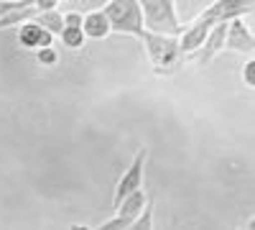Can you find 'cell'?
<instances>
[{"mask_svg": "<svg viewBox=\"0 0 255 230\" xmlns=\"http://www.w3.org/2000/svg\"><path fill=\"white\" fill-rule=\"evenodd\" d=\"M245 228H250V230H255V215H253V218L248 220V225H245Z\"/></svg>", "mask_w": 255, "mask_h": 230, "instance_id": "cell-16", "label": "cell"}, {"mask_svg": "<svg viewBox=\"0 0 255 230\" xmlns=\"http://www.w3.org/2000/svg\"><path fill=\"white\" fill-rule=\"evenodd\" d=\"M145 156H148V151L140 149V151L135 154L133 164H130V169H128V172L123 174V179L118 182V187H115V197H113L115 210L123 205L125 197H130L135 190H140V187H143V164H145Z\"/></svg>", "mask_w": 255, "mask_h": 230, "instance_id": "cell-6", "label": "cell"}, {"mask_svg": "<svg viewBox=\"0 0 255 230\" xmlns=\"http://www.w3.org/2000/svg\"><path fill=\"white\" fill-rule=\"evenodd\" d=\"M140 41L145 44V51L151 56V64H153V72L158 77H168L174 74L184 59L189 56L184 49H181V38L174 36V33H156V31H143Z\"/></svg>", "mask_w": 255, "mask_h": 230, "instance_id": "cell-2", "label": "cell"}, {"mask_svg": "<svg viewBox=\"0 0 255 230\" xmlns=\"http://www.w3.org/2000/svg\"><path fill=\"white\" fill-rule=\"evenodd\" d=\"M140 8H143V18H145L148 31L174 33V36L184 33V26L179 23L174 0H140Z\"/></svg>", "mask_w": 255, "mask_h": 230, "instance_id": "cell-4", "label": "cell"}, {"mask_svg": "<svg viewBox=\"0 0 255 230\" xmlns=\"http://www.w3.org/2000/svg\"><path fill=\"white\" fill-rule=\"evenodd\" d=\"M84 23V18L79 13H67L64 15V26H82Z\"/></svg>", "mask_w": 255, "mask_h": 230, "instance_id": "cell-15", "label": "cell"}, {"mask_svg": "<svg viewBox=\"0 0 255 230\" xmlns=\"http://www.w3.org/2000/svg\"><path fill=\"white\" fill-rule=\"evenodd\" d=\"M51 38H54V31H49L46 26L36 23V20H28V23L20 28V33H18L20 46L36 49V51H38L41 46H51Z\"/></svg>", "mask_w": 255, "mask_h": 230, "instance_id": "cell-9", "label": "cell"}, {"mask_svg": "<svg viewBox=\"0 0 255 230\" xmlns=\"http://www.w3.org/2000/svg\"><path fill=\"white\" fill-rule=\"evenodd\" d=\"M148 205V197L143 192V187L140 190H135L130 197H125L123 205L118 207V215L108 223H102V230H120V228H133V223L140 218L143 213V207Z\"/></svg>", "mask_w": 255, "mask_h": 230, "instance_id": "cell-5", "label": "cell"}, {"mask_svg": "<svg viewBox=\"0 0 255 230\" xmlns=\"http://www.w3.org/2000/svg\"><path fill=\"white\" fill-rule=\"evenodd\" d=\"M243 82H245L248 87L255 90V56L245 61V67H243Z\"/></svg>", "mask_w": 255, "mask_h": 230, "instance_id": "cell-13", "label": "cell"}, {"mask_svg": "<svg viewBox=\"0 0 255 230\" xmlns=\"http://www.w3.org/2000/svg\"><path fill=\"white\" fill-rule=\"evenodd\" d=\"M82 28H84V33H87V38H95V41H100V38H105L108 33H113L110 18H108V13H105V10L87 13V15H84Z\"/></svg>", "mask_w": 255, "mask_h": 230, "instance_id": "cell-10", "label": "cell"}, {"mask_svg": "<svg viewBox=\"0 0 255 230\" xmlns=\"http://www.w3.org/2000/svg\"><path fill=\"white\" fill-rule=\"evenodd\" d=\"M227 28H230V20H222V23H217L215 28L209 31V36L204 38V44L191 51L189 56H194L199 64H207V61H212L222 49H225V38H227Z\"/></svg>", "mask_w": 255, "mask_h": 230, "instance_id": "cell-8", "label": "cell"}, {"mask_svg": "<svg viewBox=\"0 0 255 230\" xmlns=\"http://www.w3.org/2000/svg\"><path fill=\"white\" fill-rule=\"evenodd\" d=\"M110 18V26L115 33H128L140 38L145 31V18H143V8L140 0H110L102 8Z\"/></svg>", "mask_w": 255, "mask_h": 230, "instance_id": "cell-3", "label": "cell"}, {"mask_svg": "<svg viewBox=\"0 0 255 230\" xmlns=\"http://www.w3.org/2000/svg\"><path fill=\"white\" fill-rule=\"evenodd\" d=\"M225 49H227V51H238V54H250V51H255V36L250 33V28L245 26V20H243L240 15L230 20L227 38H225Z\"/></svg>", "mask_w": 255, "mask_h": 230, "instance_id": "cell-7", "label": "cell"}, {"mask_svg": "<svg viewBox=\"0 0 255 230\" xmlns=\"http://www.w3.org/2000/svg\"><path fill=\"white\" fill-rule=\"evenodd\" d=\"M250 8H253V0H215V3H212L207 10H202V13L184 28V33L179 36V38H181V49H184L186 54L197 51V49L204 44V38L209 36V31L215 28L217 23L238 18V15L248 13Z\"/></svg>", "mask_w": 255, "mask_h": 230, "instance_id": "cell-1", "label": "cell"}, {"mask_svg": "<svg viewBox=\"0 0 255 230\" xmlns=\"http://www.w3.org/2000/svg\"><path fill=\"white\" fill-rule=\"evenodd\" d=\"M38 64H46V67L56 64V51L51 46H41L38 49Z\"/></svg>", "mask_w": 255, "mask_h": 230, "instance_id": "cell-14", "label": "cell"}, {"mask_svg": "<svg viewBox=\"0 0 255 230\" xmlns=\"http://www.w3.org/2000/svg\"><path fill=\"white\" fill-rule=\"evenodd\" d=\"M133 228H138V230H148V228H153V202H151V200H148V205L143 207L140 218L133 223Z\"/></svg>", "mask_w": 255, "mask_h": 230, "instance_id": "cell-12", "label": "cell"}, {"mask_svg": "<svg viewBox=\"0 0 255 230\" xmlns=\"http://www.w3.org/2000/svg\"><path fill=\"white\" fill-rule=\"evenodd\" d=\"M59 36H61V44H67L69 49H82L84 41H87V33H84L82 26H64Z\"/></svg>", "mask_w": 255, "mask_h": 230, "instance_id": "cell-11", "label": "cell"}]
</instances>
